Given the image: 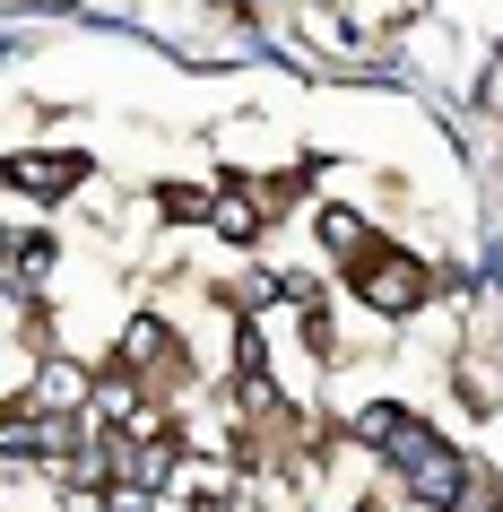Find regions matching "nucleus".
<instances>
[{
	"instance_id": "obj_5",
	"label": "nucleus",
	"mask_w": 503,
	"mask_h": 512,
	"mask_svg": "<svg viewBox=\"0 0 503 512\" xmlns=\"http://www.w3.org/2000/svg\"><path fill=\"white\" fill-rule=\"evenodd\" d=\"M313 226H321V243H330V252H373V226L347 209V200H321Z\"/></svg>"
},
{
	"instance_id": "obj_1",
	"label": "nucleus",
	"mask_w": 503,
	"mask_h": 512,
	"mask_svg": "<svg viewBox=\"0 0 503 512\" xmlns=\"http://www.w3.org/2000/svg\"><path fill=\"white\" fill-rule=\"evenodd\" d=\"M347 287H356L382 322H408V313L425 304V287H434V278H425V261H408V252H391V243H373V252H356Z\"/></svg>"
},
{
	"instance_id": "obj_4",
	"label": "nucleus",
	"mask_w": 503,
	"mask_h": 512,
	"mask_svg": "<svg viewBox=\"0 0 503 512\" xmlns=\"http://www.w3.org/2000/svg\"><path fill=\"white\" fill-rule=\"evenodd\" d=\"M122 365H131V374H157V365H174V330L157 322V313H139V322H122Z\"/></svg>"
},
{
	"instance_id": "obj_2",
	"label": "nucleus",
	"mask_w": 503,
	"mask_h": 512,
	"mask_svg": "<svg viewBox=\"0 0 503 512\" xmlns=\"http://www.w3.org/2000/svg\"><path fill=\"white\" fill-rule=\"evenodd\" d=\"M70 183H87V157H9V191H27V200H61Z\"/></svg>"
},
{
	"instance_id": "obj_3",
	"label": "nucleus",
	"mask_w": 503,
	"mask_h": 512,
	"mask_svg": "<svg viewBox=\"0 0 503 512\" xmlns=\"http://www.w3.org/2000/svg\"><path fill=\"white\" fill-rule=\"evenodd\" d=\"M269 226V200H261V183H243V191H217V209H209V235H226V243H252Z\"/></svg>"
}]
</instances>
